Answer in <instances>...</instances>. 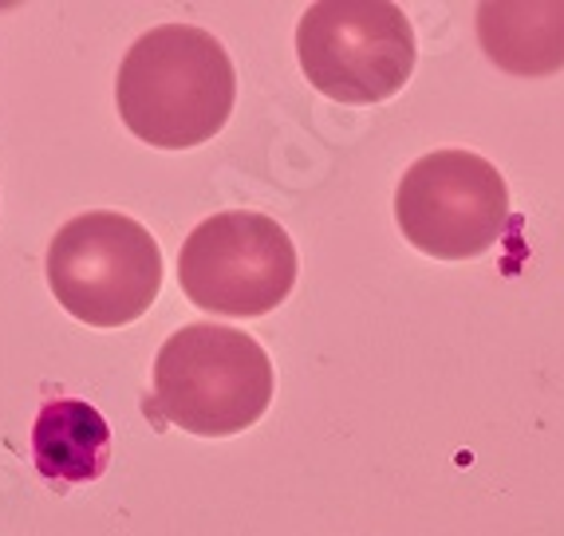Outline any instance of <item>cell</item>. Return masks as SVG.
Segmentation results:
<instances>
[{
  "instance_id": "1",
  "label": "cell",
  "mask_w": 564,
  "mask_h": 536,
  "mask_svg": "<svg viewBox=\"0 0 564 536\" xmlns=\"http://www.w3.org/2000/svg\"><path fill=\"white\" fill-rule=\"evenodd\" d=\"M237 72L221 40L194 24H159L122 56L115 103L127 131L159 151H189L229 123Z\"/></svg>"
},
{
  "instance_id": "2",
  "label": "cell",
  "mask_w": 564,
  "mask_h": 536,
  "mask_svg": "<svg viewBox=\"0 0 564 536\" xmlns=\"http://www.w3.org/2000/svg\"><path fill=\"white\" fill-rule=\"evenodd\" d=\"M273 363L249 331L189 324L154 359L151 411L198 438H229L261 423L273 403Z\"/></svg>"
},
{
  "instance_id": "3",
  "label": "cell",
  "mask_w": 564,
  "mask_h": 536,
  "mask_svg": "<svg viewBox=\"0 0 564 536\" xmlns=\"http://www.w3.org/2000/svg\"><path fill=\"white\" fill-rule=\"evenodd\" d=\"M47 284L87 328H127L162 288V249L151 229L119 209L72 217L47 245Z\"/></svg>"
},
{
  "instance_id": "4",
  "label": "cell",
  "mask_w": 564,
  "mask_h": 536,
  "mask_svg": "<svg viewBox=\"0 0 564 536\" xmlns=\"http://www.w3.org/2000/svg\"><path fill=\"white\" fill-rule=\"evenodd\" d=\"M296 245L276 217L226 209L206 217L178 253V284L194 308L229 320L269 316L296 288Z\"/></svg>"
},
{
  "instance_id": "5",
  "label": "cell",
  "mask_w": 564,
  "mask_h": 536,
  "mask_svg": "<svg viewBox=\"0 0 564 536\" xmlns=\"http://www.w3.org/2000/svg\"><path fill=\"white\" fill-rule=\"evenodd\" d=\"M301 72L321 95L348 107L383 103L406 87L419 59L414 29L399 4H312L296 24Z\"/></svg>"
},
{
  "instance_id": "6",
  "label": "cell",
  "mask_w": 564,
  "mask_h": 536,
  "mask_svg": "<svg viewBox=\"0 0 564 536\" xmlns=\"http://www.w3.org/2000/svg\"><path fill=\"white\" fill-rule=\"evenodd\" d=\"M395 221L419 253L474 261L509 226V186L474 151L423 154L395 189Z\"/></svg>"
},
{
  "instance_id": "7",
  "label": "cell",
  "mask_w": 564,
  "mask_h": 536,
  "mask_svg": "<svg viewBox=\"0 0 564 536\" xmlns=\"http://www.w3.org/2000/svg\"><path fill=\"white\" fill-rule=\"evenodd\" d=\"M111 426L84 398H52L32 423V461L56 490L99 481L111 466Z\"/></svg>"
},
{
  "instance_id": "8",
  "label": "cell",
  "mask_w": 564,
  "mask_h": 536,
  "mask_svg": "<svg viewBox=\"0 0 564 536\" xmlns=\"http://www.w3.org/2000/svg\"><path fill=\"white\" fill-rule=\"evenodd\" d=\"M478 40L509 76H553L564 67V4H481Z\"/></svg>"
}]
</instances>
